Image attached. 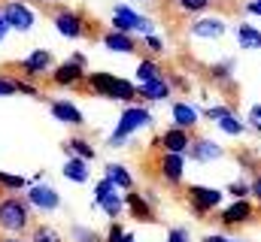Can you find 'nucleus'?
<instances>
[{
  "label": "nucleus",
  "instance_id": "4c0bfd02",
  "mask_svg": "<svg viewBox=\"0 0 261 242\" xmlns=\"http://www.w3.org/2000/svg\"><path fill=\"white\" fill-rule=\"evenodd\" d=\"M228 112H234V106H228V103H216V106H206V109H203V118L216 121V118H222V115H228Z\"/></svg>",
  "mask_w": 261,
  "mask_h": 242
},
{
  "label": "nucleus",
  "instance_id": "f03ea898",
  "mask_svg": "<svg viewBox=\"0 0 261 242\" xmlns=\"http://www.w3.org/2000/svg\"><path fill=\"white\" fill-rule=\"evenodd\" d=\"M152 124H155V115L149 112V106L130 103V106L122 109V115L116 121V130L107 136V145L110 148H130L134 145V133H140V130L152 127Z\"/></svg>",
  "mask_w": 261,
  "mask_h": 242
},
{
  "label": "nucleus",
  "instance_id": "37998d69",
  "mask_svg": "<svg viewBox=\"0 0 261 242\" xmlns=\"http://www.w3.org/2000/svg\"><path fill=\"white\" fill-rule=\"evenodd\" d=\"M203 242H243V239L228 236V233H210V236H203Z\"/></svg>",
  "mask_w": 261,
  "mask_h": 242
},
{
  "label": "nucleus",
  "instance_id": "ea45409f",
  "mask_svg": "<svg viewBox=\"0 0 261 242\" xmlns=\"http://www.w3.org/2000/svg\"><path fill=\"white\" fill-rule=\"evenodd\" d=\"M249 197L261 206V173H255V176L249 179Z\"/></svg>",
  "mask_w": 261,
  "mask_h": 242
},
{
  "label": "nucleus",
  "instance_id": "9b49d317",
  "mask_svg": "<svg viewBox=\"0 0 261 242\" xmlns=\"http://www.w3.org/2000/svg\"><path fill=\"white\" fill-rule=\"evenodd\" d=\"M28 203L37 209V212H58L61 209V191L55 185H46V182H37L28 188Z\"/></svg>",
  "mask_w": 261,
  "mask_h": 242
},
{
  "label": "nucleus",
  "instance_id": "a211bd4d",
  "mask_svg": "<svg viewBox=\"0 0 261 242\" xmlns=\"http://www.w3.org/2000/svg\"><path fill=\"white\" fill-rule=\"evenodd\" d=\"M52 82L58 85V88H76V85H82L85 82V67L82 64H76V60H70L67 58L64 64H58V67H52Z\"/></svg>",
  "mask_w": 261,
  "mask_h": 242
},
{
  "label": "nucleus",
  "instance_id": "5701e85b",
  "mask_svg": "<svg viewBox=\"0 0 261 242\" xmlns=\"http://www.w3.org/2000/svg\"><path fill=\"white\" fill-rule=\"evenodd\" d=\"M61 176H64L67 182H73V185H85V182L91 179V167H88V161H82V158H67Z\"/></svg>",
  "mask_w": 261,
  "mask_h": 242
},
{
  "label": "nucleus",
  "instance_id": "a18cd8bd",
  "mask_svg": "<svg viewBox=\"0 0 261 242\" xmlns=\"http://www.w3.org/2000/svg\"><path fill=\"white\" fill-rule=\"evenodd\" d=\"M70 60H76V64H82V67H88V60H85V55H82V52H73V55H70Z\"/></svg>",
  "mask_w": 261,
  "mask_h": 242
},
{
  "label": "nucleus",
  "instance_id": "a19ab883",
  "mask_svg": "<svg viewBox=\"0 0 261 242\" xmlns=\"http://www.w3.org/2000/svg\"><path fill=\"white\" fill-rule=\"evenodd\" d=\"M18 94H28V97H40V88L28 79H18Z\"/></svg>",
  "mask_w": 261,
  "mask_h": 242
},
{
  "label": "nucleus",
  "instance_id": "20e7f679",
  "mask_svg": "<svg viewBox=\"0 0 261 242\" xmlns=\"http://www.w3.org/2000/svg\"><path fill=\"white\" fill-rule=\"evenodd\" d=\"M110 27L113 31H122V34H130V37H149V34H155V18L137 12L130 3H116L113 6V18H110Z\"/></svg>",
  "mask_w": 261,
  "mask_h": 242
},
{
  "label": "nucleus",
  "instance_id": "f704fd0d",
  "mask_svg": "<svg viewBox=\"0 0 261 242\" xmlns=\"http://www.w3.org/2000/svg\"><path fill=\"white\" fill-rule=\"evenodd\" d=\"M243 121H246V127H249V130H255V133L261 136V103H252V106L246 109Z\"/></svg>",
  "mask_w": 261,
  "mask_h": 242
},
{
  "label": "nucleus",
  "instance_id": "f8f14e48",
  "mask_svg": "<svg viewBox=\"0 0 261 242\" xmlns=\"http://www.w3.org/2000/svg\"><path fill=\"white\" fill-rule=\"evenodd\" d=\"M192 133L189 130H182V127H167L155 142H152V148H161V155H189V145H192Z\"/></svg>",
  "mask_w": 261,
  "mask_h": 242
},
{
  "label": "nucleus",
  "instance_id": "bb28decb",
  "mask_svg": "<svg viewBox=\"0 0 261 242\" xmlns=\"http://www.w3.org/2000/svg\"><path fill=\"white\" fill-rule=\"evenodd\" d=\"M206 73H210V82H213V85H219V88H228V85H234V60H231V58H225V60H219V64H213Z\"/></svg>",
  "mask_w": 261,
  "mask_h": 242
},
{
  "label": "nucleus",
  "instance_id": "473e14b6",
  "mask_svg": "<svg viewBox=\"0 0 261 242\" xmlns=\"http://www.w3.org/2000/svg\"><path fill=\"white\" fill-rule=\"evenodd\" d=\"M225 194L231 197V200H249V182L246 179H234L225 185Z\"/></svg>",
  "mask_w": 261,
  "mask_h": 242
},
{
  "label": "nucleus",
  "instance_id": "3c124183",
  "mask_svg": "<svg viewBox=\"0 0 261 242\" xmlns=\"http://www.w3.org/2000/svg\"><path fill=\"white\" fill-rule=\"evenodd\" d=\"M134 3H149V0H134Z\"/></svg>",
  "mask_w": 261,
  "mask_h": 242
},
{
  "label": "nucleus",
  "instance_id": "aec40b11",
  "mask_svg": "<svg viewBox=\"0 0 261 242\" xmlns=\"http://www.w3.org/2000/svg\"><path fill=\"white\" fill-rule=\"evenodd\" d=\"M125 209L130 212V218L134 221H149V224H155L158 218H155V209H152V203L146 200V194H140V191H125Z\"/></svg>",
  "mask_w": 261,
  "mask_h": 242
},
{
  "label": "nucleus",
  "instance_id": "f3484780",
  "mask_svg": "<svg viewBox=\"0 0 261 242\" xmlns=\"http://www.w3.org/2000/svg\"><path fill=\"white\" fill-rule=\"evenodd\" d=\"M18 70H21L28 79L49 76V70H52V52H49V49H34V52H28L24 58L18 60Z\"/></svg>",
  "mask_w": 261,
  "mask_h": 242
},
{
  "label": "nucleus",
  "instance_id": "49530a36",
  "mask_svg": "<svg viewBox=\"0 0 261 242\" xmlns=\"http://www.w3.org/2000/svg\"><path fill=\"white\" fill-rule=\"evenodd\" d=\"M0 242H28V239H21V236H0Z\"/></svg>",
  "mask_w": 261,
  "mask_h": 242
},
{
  "label": "nucleus",
  "instance_id": "7c9ffc66",
  "mask_svg": "<svg viewBox=\"0 0 261 242\" xmlns=\"http://www.w3.org/2000/svg\"><path fill=\"white\" fill-rule=\"evenodd\" d=\"M28 242H64V236L52 224H37V227H31V239Z\"/></svg>",
  "mask_w": 261,
  "mask_h": 242
},
{
  "label": "nucleus",
  "instance_id": "7ed1b4c3",
  "mask_svg": "<svg viewBox=\"0 0 261 242\" xmlns=\"http://www.w3.org/2000/svg\"><path fill=\"white\" fill-rule=\"evenodd\" d=\"M31 218H34V206L28 203V197L21 194H9L0 200V230L9 233V236H18L31 227Z\"/></svg>",
  "mask_w": 261,
  "mask_h": 242
},
{
  "label": "nucleus",
  "instance_id": "dca6fc26",
  "mask_svg": "<svg viewBox=\"0 0 261 242\" xmlns=\"http://www.w3.org/2000/svg\"><path fill=\"white\" fill-rule=\"evenodd\" d=\"M186 164H189L186 155H161V161H158V176H161V182L170 185V188H179L186 182Z\"/></svg>",
  "mask_w": 261,
  "mask_h": 242
},
{
  "label": "nucleus",
  "instance_id": "1a4fd4ad",
  "mask_svg": "<svg viewBox=\"0 0 261 242\" xmlns=\"http://www.w3.org/2000/svg\"><path fill=\"white\" fill-rule=\"evenodd\" d=\"M52 24H55V31H58L64 40H82V37L88 34L85 15H82L79 9H70V6H58V9H55Z\"/></svg>",
  "mask_w": 261,
  "mask_h": 242
},
{
  "label": "nucleus",
  "instance_id": "4be33fe9",
  "mask_svg": "<svg viewBox=\"0 0 261 242\" xmlns=\"http://www.w3.org/2000/svg\"><path fill=\"white\" fill-rule=\"evenodd\" d=\"M103 179H110L119 191H134V173H130L125 164H119V161H110L103 167Z\"/></svg>",
  "mask_w": 261,
  "mask_h": 242
},
{
  "label": "nucleus",
  "instance_id": "cd10ccee",
  "mask_svg": "<svg viewBox=\"0 0 261 242\" xmlns=\"http://www.w3.org/2000/svg\"><path fill=\"white\" fill-rule=\"evenodd\" d=\"M213 124L219 127V133H222V136H234V139H237V136H243V133L249 130V127H246V121L240 118L237 112H228V115L216 118Z\"/></svg>",
  "mask_w": 261,
  "mask_h": 242
},
{
  "label": "nucleus",
  "instance_id": "58836bf2",
  "mask_svg": "<svg viewBox=\"0 0 261 242\" xmlns=\"http://www.w3.org/2000/svg\"><path fill=\"white\" fill-rule=\"evenodd\" d=\"M167 242H192V230L182 227V224H176V227L167 230Z\"/></svg>",
  "mask_w": 261,
  "mask_h": 242
},
{
  "label": "nucleus",
  "instance_id": "79ce46f5",
  "mask_svg": "<svg viewBox=\"0 0 261 242\" xmlns=\"http://www.w3.org/2000/svg\"><path fill=\"white\" fill-rule=\"evenodd\" d=\"M243 12L252 15V18H261V0H246L243 3Z\"/></svg>",
  "mask_w": 261,
  "mask_h": 242
},
{
  "label": "nucleus",
  "instance_id": "423d86ee",
  "mask_svg": "<svg viewBox=\"0 0 261 242\" xmlns=\"http://www.w3.org/2000/svg\"><path fill=\"white\" fill-rule=\"evenodd\" d=\"M94 206L110 221H119V215L125 212V191H119L110 179H100L94 185Z\"/></svg>",
  "mask_w": 261,
  "mask_h": 242
},
{
  "label": "nucleus",
  "instance_id": "0eeeda50",
  "mask_svg": "<svg viewBox=\"0 0 261 242\" xmlns=\"http://www.w3.org/2000/svg\"><path fill=\"white\" fill-rule=\"evenodd\" d=\"M0 12L6 18V24L18 34H31L34 24H37V9L24 0H3L0 3Z\"/></svg>",
  "mask_w": 261,
  "mask_h": 242
},
{
  "label": "nucleus",
  "instance_id": "a878e982",
  "mask_svg": "<svg viewBox=\"0 0 261 242\" xmlns=\"http://www.w3.org/2000/svg\"><path fill=\"white\" fill-rule=\"evenodd\" d=\"M64 152H67V158H82V161H94V155H97V148L85 139V136H70L64 142Z\"/></svg>",
  "mask_w": 261,
  "mask_h": 242
},
{
  "label": "nucleus",
  "instance_id": "e433bc0d",
  "mask_svg": "<svg viewBox=\"0 0 261 242\" xmlns=\"http://www.w3.org/2000/svg\"><path fill=\"white\" fill-rule=\"evenodd\" d=\"M125 227L119 224V221H110V227H107V233H103V242H125Z\"/></svg>",
  "mask_w": 261,
  "mask_h": 242
},
{
  "label": "nucleus",
  "instance_id": "6e6552de",
  "mask_svg": "<svg viewBox=\"0 0 261 242\" xmlns=\"http://www.w3.org/2000/svg\"><path fill=\"white\" fill-rule=\"evenodd\" d=\"M255 203L252 200H231V203H225L219 212H216V218L213 221H219L222 227H246V224H252L255 221Z\"/></svg>",
  "mask_w": 261,
  "mask_h": 242
},
{
  "label": "nucleus",
  "instance_id": "c9c22d12",
  "mask_svg": "<svg viewBox=\"0 0 261 242\" xmlns=\"http://www.w3.org/2000/svg\"><path fill=\"white\" fill-rule=\"evenodd\" d=\"M18 94V79L0 73V97H15Z\"/></svg>",
  "mask_w": 261,
  "mask_h": 242
},
{
  "label": "nucleus",
  "instance_id": "b1692460",
  "mask_svg": "<svg viewBox=\"0 0 261 242\" xmlns=\"http://www.w3.org/2000/svg\"><path fill=\"white\" fill-rule=\"evenodd\" d=\"M234 37H237V46H240V49H246V52H261V31L255 24H249V21L237 24Z\"/></svg>",
  "mask_w": 261,
  "mask_h": 242
},
{
  "label": "nucleus",
  "instance_id": "412c9836",
  "mask_svg": "<svg viewBox=\"0 0 261 242\" xmlns=\"http://www.w3.org/2000/svg\"><path fill=\"white\" fill-rule=\"evenodd\" d=\"M137 91H140V100H149V103H164V100L170 97L173 85H170V79H167V76H161V79H152V82L137 85Z\"/></svg>",
  "mask_w": 261,
  "mask_h": 242
},
{
  "label": "nucleus",
  "instance_id": "39448f33",
  "mask_svg": "<svg viewBox=\"0 0 261 242\" xmlns=\"http://www.w3.org/2000/svg\"><path fill=\"white\" fill-rule=\"evenodd\" d=\"M225 188H213V185H200V182H195V185H189L186 188V200H189V209L195 212V215H216L222 206H225Z\"/></svg>",
  "mask_w": 261,
  "mask_h": 242
},
{
  "label": "nucleus",
  "instance_id": "4468645a",
  "mask_svg": "<svg viewBox=\"0 0 261 242\" xmlns=\"http://www.w3.org/2000/svg\"><path fill=\"white\" fill-rule=\"evenodd\" d=\"M49 115L58 124H64V127H82L85 124V112L70 97H52L49 100Z\"/></svg>",
  "mask_w": 261,
  "mask_h": 242
},
{
  "label": "nucleus",
  "instance_id": "8fccbe9b",
  "mask_svg": "<svg viewBox=\"0 0 261 242\" xmlns=\"http://www.w3.org/2000/svg\"><path fill=\"white\" fill-rule=\"evenodd\" d=\"M255 155H258V158H261V139H258V145H255Z\"/></svg>",
  "mask_w": 261,
  "mask_h": 242
},
{
  "label": "nucleus",
  "instance_id": "de8ad7c7",
  "mask_svg": "<svg viewBox=\"0 0 261 242\" xmlns=\"http://www.w3.org/2000/svg\"><path fill=\"white\" fill-rule=\"evenodd\" d=\"M40 3H49V6H61L64 0H40Z\"/></svg>",
  "mask_w": 261,
  "mask_h": 242
},
{
  "label": "nucleus",
  "instance_id": "6ab92c4d",
  "mask_svg": "<svg viewBox=\"0 0 261 242\" xmlns=\"http://www.w3.org/2000/svg\"><path fill=\"white\" fill-rule=\"evenodd\" d=\"M100 46H103L107 52H113V55H134V52H137V37L110 27V31L100 34Z\"/></svg>",
  "mask_w": 261,
  "mask_h": 242
},
{
  "label": "nucleus",
  "instance_id": "ddd939ff",
  "mask_svg": "<svg viewBox=\"0 0 261 242\" xmlns=\"http://www.w3.org/2000/svg\"><path fill=\"white\" fill-rule=\"evenodd\" d=\"M186 158L195 161V164H216V161L225 158V145L216 142L213 136H195L192 145H189V155H186Z\"/></svg>",
  "mask_w": 261,
  "mask_h": 242
},
{
  "label": "nucleus",
  "instance_id": "c756f323",
  "mask_svg": "<svg viewBox=\"0 0 261 242\" xmlns=\"http://www.w3.org/2000/svg\"><path fill=\"white\" fill-rule=\"evenodd\" d=\"M0 188H3V191H9V194H21V191H28V188H31V179L15 176V173H3V170H0Z\"/></svg>",
  "mask_w": 261,
  "mask_h": 242
},
{
  "label": "nucleus",
  "instance_id": "2eb2a0df",
  "mask_svg": "<svg viewBox=\"0 0 261 242\" xmlns=\"http://www.w3.org/2000/svg\"><path fill=\"white\" fill-rule=\"evenodd\" d=\"M203 118V109L195 106V103H189V100H173L170 103V124L173 127H182V130H197V124Z\"/></svg>",
  "mask_w": 261,
  "mask_h": 242
},
{
  "label": "nucleus",
  "instance_id": "c85d7f7f",
  "mask_svg": "<svg viewBox=\"0 0 261 242\" xmlns=\"http://www.w3.org/2000/svg\"><path fill=\"white\" fill-rule=\"evenodd\" d=\"M173 6L182 12V15H203V12H210V6H213V0H173Z\"/></svg>",
  "mask_w": 261,
  "mask_h": 242
},
{
  "label": "nucleus",
  "instance_id": "2f4dec72",
  "mask_svg": "<svg viewBox=\"0 0 261 242\" xmlns=\"http://www.w3.org/2000/svg\"><path fill=\"white\" fill-rule=\"evenodd\" d=\"M70 239L73 242H103V236L88 227V224H70Z\"/></svg>",
  "mask_w": 261,
  "mask_h": 242
},
{
  "label": "nucleus",
  "instance_id": "393cba45",
  "mask_svg": "<svg viewBox=\"0 0 261 242\" xmlns=\"http://www.w3.org/2000/svg\"><path fill=\"white\" fill-rule=\"evenodd\" d=\"M161 76H164V70H161L158 58L146 55V58L137 60V73H134V82H137V85H143V82H152V79H161Z\"/></svg>",
  "mask_w": 261,
  "mask_h": 242
},
{
  "label": "nucleus",
  "instance_id": "f257e3e1",
  "mask_svg": "<svg viewBox=\"0 0 261 242\" xmlns=\"http://www.w3.org/2000/svg\"><path fill=\"white\" fill-rule=\"evenodd\" d=\"M85 85H88L91 94H97V97H103V100L125 103V106H130V103L140 100L137 82L122 79V76H116V73H110V70H94V73H88V76H85Z\"/></svg>",
  "mask_w": 261,
  "mask_h": 242
},
{
  "label": "nucleus",
  "instance_id": "72a5a7b5",
  "mask_svg": "<svg viewBox=\"0 0 261 242\" xmlns=\"http://www.w3.org/2000/svg\"><path fill=\"white\" fill-rule=\"evenodd\" d=\"M143 46H146V52H149L152 58H158V55H164V52H167V46H164V37H158V34H149V37H143Z\"/></svg>",
  "mask_w": 261,
  "mask_h": 242
},
{
  "label": "nucleus",
  "instance_id": "c03bdc74",
  "mask_svg": "<svg viewBox=\"0 0 261 242\" xmlns=\"http://www.w3.org/2000/svg\"><path fill=\"white\" fill-rule=\"evenodd\" d=\"M9 31H12V27L6 24V18H3V12H0V46H3V40L9 37Z\"/></svg>",
  "mask_w": 261,
  "mask_h": 242
},
{
  "label": "nucleus",
  "instance_id": "09e8293b",
  "mask_svg": "<svg viewBox=\"0 0 261 242\" xmlns=\"http://www.w3.org/2000/svg\"><path fill=\"white\" fill-rule=\"evenodd\" d=\"M125 242H134V233H130V230L125 233Z\"/></svg>",
  "mask_w": 261,
  "mask_h": 242
},
{
  "label": "nucleus",
  "instance_id": "9d476101",
  "mask_svg": "<svg viewBox=\"0 0 261 242\" xmlns=\"http://www.w3.org/2000/svg\"><path fill=\"white\" fill-rule=\"evenodd\" d=\"M228 34V18L216 12H203L189 21V37L192 40H222Z\"/></svg>",
  "mask_w": 261,
  "mask_h": 242
}]
</instances>
